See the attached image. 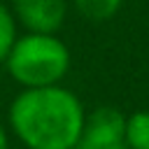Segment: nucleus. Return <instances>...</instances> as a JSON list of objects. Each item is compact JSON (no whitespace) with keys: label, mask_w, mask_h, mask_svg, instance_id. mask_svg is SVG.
Here are the masks:
<instances>
[{"label":"nucleus","mask_w":149,"mask_h":149,"mask_svg":"<svg viewBox=\"0 0 149 149\" xmlns=\"http://www.w3.org/2000/svg\"><path fill=\"white\" fill-rule=\"evenodd\" d=\"M12 133L28 149H72L81 135L86 112L65 86L23 88L9 105Z\"/></svg>","instance_id":"obj_1"},{"label":"nucleus","mask_w":149,"mask_h":149,"mask_svg":"<svg viewBox=\"0 0 149 149\" xmlns=\"http://www.w3.org/2000/svg\"><path fill=\"white\" fill-rule=\"evenodd\" d=\"M5 68L21 88L54 86L70 70V49L56 33H26L16 37Z\"/></svg>","instance_id":"obj_2"},{"label":"nucleus","mask_w":149,"mask_h":149,"mask_svg":"<svg viewBox=\"0 0 149 149\" xmlns=\"http://www.w3.org/2000/svg\"><path fill=\"white\" fill-rule=\"evenodd\" d=\"M126 114L114 107H98L86 114L81 135L72 149H128L123 137Z\"/></svg>","instance_id":"obj_3"},{"label":"nucleus","mask_w":149,"mask_h":149,"mask_svg":"<svg viewBox=\"0 0 149 149\" xmlns=\"http://www.w3.org/2000/svg\"><path fill=\"white\" fill-rule=\"evenodd\" d=\"M12 12L26 33H58L68 5L65 0H12Z\"/></svg>","instance_id":"obj_4"},{"label":"nucleus","mask_w":149,"mask_h":149,"mask_svg":"<svg viewBox=\"0 0 149 149\" xmlns=\"http://www.w3.org/2000/svg\"><path fill=\"white\" fill-rule=\"evenodd\" d=\"M123 137L128 149H149V112L137 109L126 116Z\"/></svg>","instance_id":"obj_5"},{"label":"nucleus","mask_w":149,"mask_h":149,"mask_svg":"<svg viewBox=\"0 0 149 149\" xmlns=\"http://www.w3.org/2000/svg\"><path fill=\"white\" fill-rule=\"evenodd\" d=\"M121 5H123V0H74L77 12L91 21L112 19L121 9Z\"/></svg>","instance_id":"obj_6"},{"label":"nucleus","mask_w":149,"mask_h":149,"mask_svg":"<svg viewBox=\"0 0 149 149\" xmlns=\"http://www.w3.org/2000/svg\"><path fill=\"white\" fill-rule=\"evenodd\" d=\"M16 37H19L16 16H14L12 7H7L5 2H0V63H5V58L12 51Z\"/></svg>","instance_id":"obj_7"},{"label":"nucleus","mask_w":149,"mask_h":149,"mask_svg":"<svg viewBox=\"0 0 149 149\" xmlns=\"http://www.w3.org/2000/svg\"><path fill=\"white\" fill-rule=\"evenodd\" d=\"M0 149H9V135H7V128L2 126V121H0Z\"/></svg>","instance_id":"obj_8"}]
</instances>
